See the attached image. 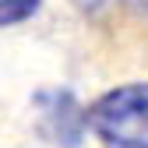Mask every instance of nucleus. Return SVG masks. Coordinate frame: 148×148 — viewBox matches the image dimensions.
Instances as JSON below:
<instances>
[{
	"instance_id": "nucleus-1",
	"label": "nucleus",
	"mask_w": 148,
	"mask_h": 148,
	"mask_svg": "<svg viewBox=\"0 0 148 148\" xmlns=\"http://www.w3.org/2000/svg\"><path fill=\"white\" fill-rule=\"evenodd\" d=\"M85 120L106 148H148V81L106 92L92 102Z\"/></svg>"
},
{
	"instance_id": "nucleus-2",
	"label": "nucleus",
	"mask_w": 148,
	"mask_h": 148,
	"mask_svg": "<svg viewBox=\"0 0 148 148\" xmlns=\"http://www.w3.org/2000/svg\"><path fill=\"white\" fill-rule=\"evenodd\" d=\"M35 106H39V131H42V138H49L53 145H64V148H78L81 145L88 120H85V109L78 106V99L67 88L39 92Z\"/></svg>"
},
{
	"instance_id": "nucleus-3",
	"label": "nucleus",
	"mask_w": 148,
	"mask_h": 148,
	"mask_svg": "<svg viewBox=\"0 0 148 148\" xmlns=\"http://www.w3.org/2000/svg\"><path fill=\"white\" fill-rule=\"evenodd\" d=\"M81 14H102L109 7H123V11H134L141 18H148V0H71Z\"/></svg>"
},
{
	"instance_id": "nucleus-4",
	"label": "nucleus",
	"mask_w": 148,
	"mask_h": 148,
	"mask_svg": "<svg viewBox=\"0 0 148 148\" xmlns=\"http://www.w3.org/2000/svg\"><path fill=\"white\" fill-rule=\"evenodd\" d=\"M39 11V0H0V25H18Z\"/></svg>"
}]
</instances>
